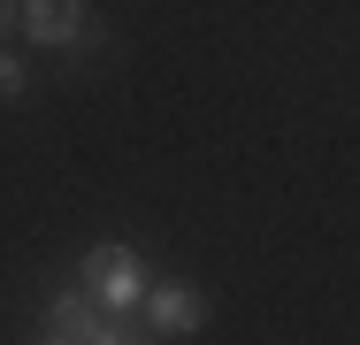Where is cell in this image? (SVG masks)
Masks as SVG:
<instances>
[{
	"mask_svg": "<svg viewBox=\"0 0 360 345\" xmlns=\"http://www.w3.org/2000/svg\"><path fill=\"white\" fill-rule=\"evenodd\" d=\"M77 284L100 299V315H108V322H123L131 307H146V291H153L146 269H139V253H131L123 238H100V246L77 261Z\"/></svg>",
	"mask_w": 360,
	"mask_h": 345,
	"instance_id": "6da1fadb",
	"label": "cell"
},
{
	"mask_svg": "<svg viewBox=\"0 0 360 345\" xmlns=\"http://www.w3.org/2000/svg\"><path fill=\"white\" fill-rule=\"evenodd\" d=\"M23 31H31V46L70 54V46L92 39V8H84V0H31V8H23Z\"/></svg>",
	"mask_w": 360,
	"mask_h": 345,
	"instance_id": "7a4b0ae2",
	"label": "cell"
},
{
	"mask_svg": "<svg viewBox=\"0 0 360 345\" xmlns=\"http://www.w3.org/2000/svg\"><path fill=\"white\" fill-rule=\"evenodd\" d=\"M146 322L161 338H200L207 330V291L200 284H153L146 291Z\"/></svg>",
	"mask_w": 360,
	"mask_h": 345,
	"instance_id": "3957f363",
	"label": "cell"
},
{
	"mask_svg": "<svg viewBox=\"0 0 360 345\" xmlns=\"http://www.w3.org/2000/svg\"><path fill=\"white\" fill-rule=\"evenodd\" d=\"M108 315H100V299L84 291V284H70V291H54L46 299V338H70V345H84L92 330H100Z\"/></svg>",
	"mask_w": 360,
	"mask_h": 345,
	"instance_id": "277c9868",
	"label": "cell"
},
{
	"mask_svg": "<svg viewBox=\"0 0 360 345\" xmlns=\"http://www.w3.org/2000/svg\"><path fill=\"white\" fill-rule=\"evenodd\" d=\"M23 84H31L23 54H8V46H0V100H23Z\"/></svg>",
	"mask_w": 360,
	"mask_h": 345,
	"instance_id": "5b68a950",
	"label": "cell"
},
{
	"mask_svg": "<svg viewBox=\"0 0 360 345\" xmlns=\"http://www.w3.org/2000/svg\"><path fill=\"white\" fill-rule=\"evenodd\" d=\"M84 345H139V338H131L123 322H100V330H92V338H84Z\"/></svg>",
	"mask_w": 360,
	"mask_h": 345,
	"instance_id": "8992f818",
	"label": "cell"
},
{
	"mask_svg": "<svg viewBox=\"0 0 360 345\" xmlns=\"http://www.w3.org/2000/svg\"><path fill=\"white\" fill-rule=\"evenodd\" d=\"M8 23H23V8H8V0H0V31H8Z\"/></svg>",
	"mask_w": 360,
	"mask_h": 345,
	"instance_id": "52a82bcc",
	"label": "cell"
},
{
	"mask_svg": "<svg viewBox=\"0 0 360 345\" xmlns=\"http://www.w3.org/2000/svg\"><path fill=\"white\" fill-rule=\"evenodd\" d=\"M39 345H70V338H39Z\"/></svg>",
	"mask_w": 360,
	"mask_h": 345,
	"instance_id": "ba28073f",
	"label": "cell"
},
{
	"mask_svg": "<svg viewBox=\"0 0 360 345\" xmlns=\"http://www.w3.org/2000/svg\"><path fill=\"white\" fill-rule=\"evenodd\" d=\"M139 345H153V338H139Z\"/></svg>",
	"mask_w": 360,
	"mask_h": 345,
	"instance_id": "9c48e42d",
	"label": "cell"
}]
</instances>
